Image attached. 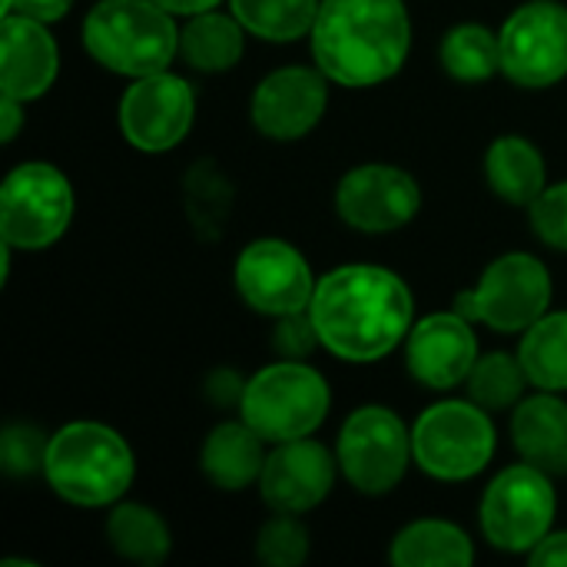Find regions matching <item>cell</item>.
Wrapping results in <instances>:
<instances>
[{"label": "cell", "mask_w": 567, "mask_h": 567, "mask_svg": "<svg viewBox=\"0 0 567 567\" xmlns=\"http://www.w3.org/2000/svg\"><path fill=\"white\" fill-rule=\"evenodd\" d=\"M309 316L326 352L365 365L392 355L409 339L415 299L399 272L375 262H349L316 282Z\"/></svg>", "instance_id": "1"}, {"label": "cell", "mask_w": 567, "mask_h": 567, "mask_svg": "<svg viewBox=\"0 0 567 567\" xmlns=\"http://www.w3.org/2000/svg\"><path fill=\"white\" fill-rule=\"evenodd\" d=\"M316 66L339 86L392 80L412 50L405 0H322L309 30Z\"/></svg>", "instance_id": "2"}, {"label": "cell", "mask_w": 567, "mask_h": 567, "mask_svg": "<svg viewBox=\"0 0 567 567\" xmlns=\"http://www.w3.org/2000/svg\"><path fill=\"white\" fill-rule=\"evenodd\" d=\"M43 478L70 505L106 508L130 492L136 458L116 429L100 422H70L50 435Z\"/></svg>", "instance_id": "3"}, {"label": "cell", "mask_w": 567, "mask_h": 567, "mask_svg": "<svg viewBox=\"0 0 567 567\" xmlns=\"http://www.w3.org/2000/svg\"><path fill=\"white\" fill-rule=\"evenodd\" d=\"M83 47L120 76L163 73L179 56L176 13L156 0H100L83 20Z\"/></svg>", "instance_id": "4"}, {"label": "cell", "mask_w": 567, "mask_h": 567, "mask_svg": "<svg viewBox=\"0 0 567 567\" xmlns=\"http://www.w3.org/2000/svg\"><path fill=\"white\" fill-rule=\"evenodd\" d=\"M332 392L319 369L302 359H279L246 379L239 419L266 442L282 445L309 439L329 415Z\"/></svg>", "instance_id": "5"}, {"label": "cell", "mask_w": 567, "mask_h": 567, "mask_svg": "<svg viewBox=\"0 0 567 567\" xmlns=\"http://www.w3.org/2000/svg\"><path fill=\"white\" fill-rule=\"evenodd\" d=\"M492 412L472 399H445L425 409L412 425L415 465L439 482H468L495 458Z\"/></svg>", "instance_id": "6"}, {"label": "cell", "mask_w": 567, "mask_h": 567, "mask_svg": "<svg viewBox=\"0 0 567 567\" xmlns=\"http://www.w3.org/2000/svg\"><path fill=\"white\" fill-rule=\"evenodd\" d=\"M555 515V478L528 462L498 472L478 505L485 542L505 555H528L551 532Z\"/></svg>", "instance_id": "7"}, {"label": "cell", "mask_w": 567, "mask_h": 567, "mask_svg": "<svg viewBox=\"0 0 567 567\" xmlns=\"http://www.w3.org/2000/svg\"><path fill=\"white\" fill-rule=\"evenodd\" d=\"M551 306V272L532 252H505L482 272L475 289L458 292L455 312L495 332L515 336L535 326Z\"/></svg>", "instance_id": "8"}, {"label": "cell", "mask_w": 567, "mask_h": 567, "mask_svg": "<svg viewBox=\"0 0 567 567\" xmlns=\"http://www.w3.org/2000/svg\"><path fill=\"white\" fill-rule=\"evenodd\" d=\"M73 219V186L53 163H20L0 189V239L13 249L53 246Z\"/></svg>", "instance_id": "9"}, {"label": "cell", "mask_w": 567, "mask_h": 567, "mask_svg": "<svg viewBox=\"0 0 567 567\" xmlns=\"http://www.w3.org/2000/svg\"><path fill=\"white\" fill-rule=\"evenodd\" d=\"M336 458L346 482L359 495H389L415 462L412 429H405V422L385 405H362L346 419L336 442Z\"/></svg>", "instance_id": "10"}, {"label": "cell", "mask_w": 567, "mask_h": 567, "mask_svg": "<svg viewBox=\"0 0 567 567\" xmlns=\"http://www.w3.org/2000/svg\"><path fill=\"white\" fill-rule=\"evenodd\" d=\"M502 73L525 90H545L567 76V7L558 0L522 3L505 27Z\"/></svg>", "instance_id": "11"}, {"label": "cell", "mask_w": 567, "mask_h": 567, "mask_svg": "<svg viewBox=\"0 0 567 567\" xmlns=\"http://www.w3.org/2000/svg\"><path fill=\"white\" fill-rule=\"evenodd\" d=\"M196 120V93L189 80L163 70L136 76L120 96V133L140 153L176 150Z\"/></svg>", "instance_id": "12"}, {"label": "cell", "mask_w": 567, "mask_h": 567, "mask_svg": "<svg viewBox=\"0 0 567 567\" xmlns=\"http://www.w3.org/2000/svg\"><path fill=\"white\" fill-rule=\"evenodd\" d=\"M236 292L243 302L269 319H282L292 312H306L316 292V276L306 256L286 239H252L233 269Z\"/></svg>", "instance_id": "13"}, {"label": "cell", "mask_w": 567, "mask_h": 567, "mask_svg": "<svg viewBox=\"0 0 567 567\" xmlns=\"http://www.w3.org/2000/svg\"><path fill=\"white\" fill-rule=\"evenodd\" d=\"M422 209L415 176L392 163L352 166L336 186V213L349 229L382 236L409 226Z\"/></svg>", "instance_id": "14"}, {"label": "cell", "mask_w": 567, "mask_h": 567, "mask_svg": "<svg viewBox=\"0 0 567 567\" xmlns=\"http://www.w3.org/2000/svg\"><path fill=\"white\" fill-rule=\"evenodd\" d=\"M329 83L319 66H279L266 73L249 100L252 126L276 143L309 136L326 116Z\"/></svg>", "instance_id": "15"}, {"label": "cell", "mask_w": 567, "mask_h": 567, "mask_svg": "<svg viewBox=\"0 0 567 567\" xmlns=\"http://www.w3.org/2000/svg\"><path fill=\"white\" fill-rule=\"evenodd\" d=\"M339 472H342L339 458L326 445L312 439L282 442L266 455V468L259 475V495L272 512L306 515L329 498Z\"/></svg>", "instance_id": "16"}, {"label": "cell", "mask_w": 567, "mask_h": 567, "mask_svg": "<svg viewBox=\"0 0 567 567\" xmlns=\"http://www.w3.org/2000/svg\"><path fill=\"white\" fill-rule=\"evenodd\" d=\"M475 322L462 312H432L419 319L405 339V365L409 375L435 392H449L465 385L472 365L478 362Z\"/></svg>", "instance_id": "17"}, {"label": "cell", "mask_w": 567, "mask_h": 567, "mask_svg": "<svg viewBox=\"0 0 567 567\" xmlns=\"http://www.w3.org/2000/svg\"><path fill=\"white\" fill-rule=\"evenodd\" d=\"M0 47H3V63H0L3 96H13L20 103L40 100L60 73V50L47 23L20 13H3Z\"/></svg>", "instance_id": "18"}, {"label": "cell", "mask_w": 567, "mask_h": 567, "mask_svg": "<svg viewBox=\"0 0 567 567\" xmlns=\"http://www.w3.org/2000/svg\"><path fill=\"white\" fill-rule=\"evenodd\" d=\"M512 442L522 462L548 472L551 478L567 475V402L558 392H542L522 399L512 409Z\"/></svg>", "instance_id": "19"}, {"label": "cell", "mask_w": 567, "mask_h": 567, "mask_svg": "<svg viewBox=\"0 0 567 567\" xmlns=\"http://www.w3.org/2000/svg\"><path fill=\"white\" fill-rule=\"evenodd\" d=\"M199 468L219 492H246L249 485H259L266 468V442L243 419L223 422L206 435L199 449Z\"/></svg>", "instance_id": "20"}, {"label": "cell", "mask_w": 567, "mask_h": 567, "mask_svg": "<svg viewBox=\"0 0 567 567\" xmlns=\"http://www.w3.org/2000/svg\"><path fill=\"white\" fill-rule=\"evenodd\" d=\"M485 176H488V186L498 199H505L512 206H525V209L548 186V169H545L542 150L528 136H518V133L498 136L488 146Z\"/></svg>", "instance_id": "21"}, {"label": "cell", "mask_w": 567, "mask_h": 567, "mask_svg": "<svg viewBox=\"0 0 567 567\" xmlns=\"http://www.w3.org/2000/svg\"><path fill=\"white\" fill-rule=\"evenodd\" d=\"M246 50V27L236 20V13L203 10L186 17V27L179 30V56L199 70V73H226L239 63Z\"/></svg>", "instance_id": "22"}, {"label": "cell", "mask_w": 567, "mask_h": 567, "mask_svg": "<svg viewBox=\"0 0 567 567\" xmlns=\"http://www.w3.org/2000/svg\"><path fill=\"white\" fill-rule=\"evenodd\" d=\"M389 561L395 567H468L475 561V545L458 525L422 518L392 538Z\"/></svg>", "instance_id": "23"}, {"label": "cell", "mask_w": 567, "mask_h": 567, "mask_svg": "<svg viewBox=\"0 0 567 567\" xmlns=\"http://www.w3.org/2000/svg\"><path fill=\"white\" fill-rule=\"evenodd\" d=\"M106 542L123 561L143 567H159L173 548V535L163 515L140 502H123L110 512Z\"/></svg>", "instance_id": "24"}, {"label": "cell", "mask_w": 567, "mask_h": 567, "mask_svg": "<svg viewBox=\"0 0 567 567\" xmlns=\"http://www.w3.org/2000/svg\"><path fill=\"white\" fill-rule=\"evenodd\" d=\"M439 63L458 83H485L502 73V40L485 23H458L442 37Z\"/></svg>", "instance_id": "25"}, {"label": "cell", "mask_w": 567, "mask_h": 567, "mask_svg": "<svg viewBox=\"0 0 567 567\" xmlns=\"http://www.w3.org/2000/svg\"><path fill=\"white\" fill-rule=\"evenodd\" d=\"M518 359L542 392H567V312H545L522 332Z\"/></svg>", "instance_id": "26"}, {"label": "cell", "mask_w": 567, "mask_h": 567, "mask_svg": "<svg viewBox=\"0 0 567 567\" xmlns=\"http://www.w3.org/2000/svg\"><path fill=\"white\" fill-rule=\"evenodd\" d=\"M319 3L322 0H229V10L246 33L269 43H289L309 37Z\"/></svg>", "instance_id": "27"}, {"label": "cell", "mask_w": 567, "mask_h": 567, "mask_svg": "<svg viewBox=\"0 0 567 567\" xmlns=\"http://www.w3.org/2000/svg\"><path fill=\"white\" fill-rule=\"evenodd\" d=\"M528 385H532V379H528L522 359L518 355H508V352L478 355V362L472 365V372L465 379L468 399L478 402L488 412L515 409L525 399V389Z\"/></svg>", "instance_id": "28"}, {"label": "cell", "mask_w": 567, "mask_h": 567, "mask_svg": "<svg viewBox=\"0 0 567 567\" xmlns=\"http://www.w3.org/2000/svg\"><path fill=\"white\" fill-rule=\"evenodd\" d=\"M256 558L266 567H299L309 558V532L299 522V515L269 518L256 535Z\"/></svg>", "instance_id": "29"}, {"label": "cell", "mask_w": 567, "mask_h": 567, "mask_svg": "<svg viewBox=\"0 0 567 567\" xmlns=\"http://www.w3.org/2000/svg\"><path fill=\"white\" fill-rule=\"evenodd\" d=\"M50 439L30 422H10L0 432V468L10 478H30L43 472Z\"/></svg>", "instance_id": "30"}, {"label": "cell", "mask_w": 567, "mask_h": 567, "mask_svg": "<svg viewBox=\"0 0 567 567\" xmlns=\"http://www.w3.org/2000/svg\"><path fill=\"white\" fill-rule=\"evenodd\" d=\"M186 209L199 229H219L229 209V186L213 163H199L186 179Z\"/></svg>", "instance_id": "31"}, {"label": "cell", "mask_w": 567, "mask_h": 567, "mask_svg": "<svg viewBox=\"0 0 567 567\" xmlns=\"http://www.w3.org/2000/svg\"><path fill=\"white\" fill-rule=\"evenodd\" d=\"M528 213H532L535 236L545 246L567 252V179L545 186V193L528 206Z\"/></svg>", "instance_id": "32"}, {"label": "cell", "mask_w": 567, "mask_h": 567, "mask_svg": "<svg viewBox=\"0 0 567 567\" xmlns=\"http://www.w3.org/2000/svg\"><path fill=\"white\" fill-rule=\"evenodd\" d=\"M316 346H322L319 339V329L306 312H292V316H282L276 319V329H272V349L282 355V359H306Z\"/></svg>", "instance_id": "33"}, {"label": "cell", "mask_w": 567, "mask_h": 567, "mask_svg": "<svg viewBox=\"0 0 567 567\" xmlns=\"http://www.w3.org/2000/svg\"><path fill=\"white\" fill-rule=\"evenodd\" d=\"M243 392H246V379L233 369H213L203 382V395L216 409H239Z\"/></svg>", "instance_id": "34"}, {"label": "cell", "mask_w": 567, "mask_h": 567, "mask_svg": "<svg viewBox=\"0 0 567 567\" xmlns=\"http://www.w3.org/2000/svg\"><path fill=\"white\" fill-rule=\"evenodd\" d=\"M73 7V0H3L7 13H20L40 23H56L66 17V10Z\"/></svg>", "instance_id": "35"}, {"label": "cell", "mask_w": 567, "mask_h": 567, "mask_svg": "<svg viewBox=\"0 0 567 567\" xmlns=\"http://www.w3.org/2000/svg\"><path fill=\"white\" fill-rule=\"evenodd\" d=\"M528 561L535 567H567V532H548L528 551Z\"/></svg>", "instance_id": "36"}, {"label": "cell", "mask_w": 567, "mask_h": 567, "mask_svg": "<svg viewBox=\"0 0 567 567\" xmlns=\"http://www.w3.org/2000/svg\"><path fill=\"white\" fill-rule=\"evenodd\" d=\"M20 126H23V103L13 96H3V103H0V140L13 143Z\"/></svg>", "instance_id": "37"}, {"label": "cell", "mask_w": 567, "mask_h": 567, "mask_svg": "<svg viewBox=\"0 0 567 567\" xmlns=\"http://www.w3.org/2000/svg\"><path fill=\"white\" fill-rule=\"evenodd\" d=\"M156 3L166 7V10L176 13V17H193V13H203V10L219 7L223 0H156Z\"/></svg>", "instance_id": "38"}]
</instances>
